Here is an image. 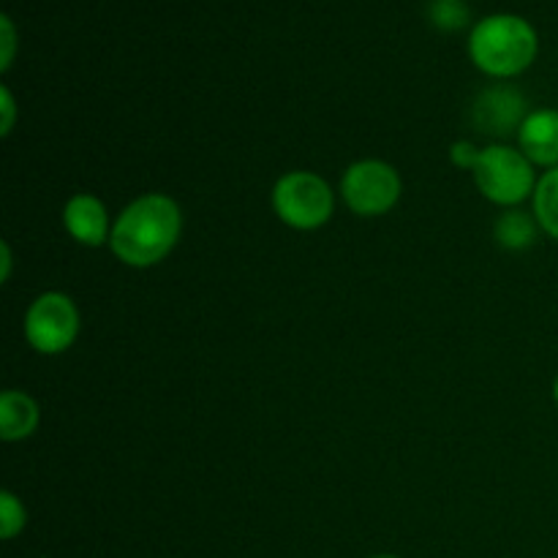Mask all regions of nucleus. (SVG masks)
Returning a JSON list of instances; mask_svg holds the SVG:
<instances>
[{"label":"nucleus","mask_w":558,"mask_h":558,"mask_svg":"<svg viewBox=\"0 0 558 558\" xmlns=\"http://www.w3.org/2000/svg\"><path fill=\"white\" fill-rule=\"evenodd\" d=\"M532 213L543 234L558 243V167L539 174L532 196Z\"/></svg>","instance_id":"12"},{"label":"nucleus","mask_w":558,"mask_h":558,"mask_svg":"<svg viewBox=\"0 0 558 558\" xmlns=\"http://www.w3.org/2000/svg\"><path fill=\"white\" fill-rule=\"evenodd\" d=\"M480 153H483V147L474 145L472 140H458L450 145V163L452 167L463 169V172L472 174L474 167H477L480 161Z\"/></svg>","instance_id":"15"},{"label":"nucleus","mask_w":558,"mask_h":558,"mask_svg":"<svg viewBox=\"0 0 558 558\" xmlns=\"http://www.w3.org/2000/svg\"><path fill=\"white\" fill-rule=\"evenodd\" d=\"M532 112L526 104V96H523L518 87L505 85H490L485 90H480V96L474 98L472 104V125L485 136H494V140H505V136H518L523 120Z\"/></svg>","instance_id":"7"},{"label":"nucleus","mask_w":558,"mask_h":558,"mask_svg":"<svg viewBox=\"0 0 558 558\" xmlns=\"http://www.w3.org/2000/svg\"><path fill=\"white\" fill-rule=\"evenodd\" d=\"M270 205L278 221L287 223L289 229L316 232L330 223L332 213H336V191L322 174L308 172V169H292L276 180Z\"/></svg>","instance_id":"4"},{"label":"nucleus","mask_w":558,"mask_h":558,"mask_svg":"<svg viewBox=\"0 0 558 558\" xmlns=\"http://www.w3.org/2000/svg\"><path fill=\"white\" fill-rule=\"evenodd\" d=\"M518 147L537 169L558 167V109H532L518 131Z\"/></svg>","instance_id":"9"},{"label":"nucleus","mask_w":558,"mask_h":558,"mask_svg":"<svg viewBox=\"0 0 558 558\" xmlns=\"http://www.w3.org/2000/svg\"><path fill=\"white\" fill-rule=\"evenodd\" d=\"M371 558H401V556H392V554H376V556H371Z\"/></svg>","instance_id":"20"},{"label":"nucleus","mask_w":558,"mask_h":558,"mask_svg":"<svg viewBox=\"0 0 558 558\" xmlns=\"http://www.w3.org/2000/svg\"><path fill=\"white\" fill-rule=\"evenodd\" d=\"M550 392H554V403L558 407V374H556V379H554V390H550Z\"/></svg>","instance_id":"19"},{"label":"nucleus","mask_w":558,"mask_h":558,"mask_svg":"<svg viewBox=\"0 0 558 558\" xmlns=\"http://www.w3.org/2000/svg\"><path fill=\"white\" fill-rule=\"evenodd\" d=\"M338 194L354 216L379 218L401 202L403 180L392 163L381 158H360L343 169Z\"/></svg>","instance_id":"6"},{"label":"nucleus","mask_w":558,"mask_h":558,"mask_svg":"<svg viewBox=\"0 0 558 558\" xmlns=\"http://www.w3.org/2000/svg\"><path fill=\"white\" fill-rule=\"evenodd\" d=\"M474 185L490 205L510 210L529 202L537 189V167L521 153V147L494 142L483 147L480 161L472 172Z\"/></svg>","instance_id":"3"},{"label":"nucleus","mask_w":558,"mask_h":558,"mask_svg":"<svg viewBox=\"0 0 558 558\" xmlns=\"http://www.w3.org/2000/svg\"><path fill=\"white\" fill-rule=\"evenodd\" d=\"M114 218H109V207L104 205L101 196L96 194H74L63 205V227L71 240L85 248H101L109 245Z\"/></svg>","instance_id":"8"},{"label":"nucleus","mask_w":558,"mask_h":558,"mask_svg":"<svg viewBox=\"0 0 558 558\" xmlns=\"http://www.w3.org/2000/svg\"><path fill=\"white\" fill-rule=\"evenodd\" d=\"M27 526V510L14 490H0V539L11 543Z\"/></svg>","instance_id":"13"},{"label":"nucleus","mask_w":558,"mask_h":558,"mask_svg":"<svg viewBox=\"0 0 558 558\" xmlns=\"http://www.w3.org/2000/svg\"><path fill=\"white\" fill-rule=\"evenodd\" d=\"M539 36L518 14H490L469 33V58L490 80H515L537 60Z\"/></svg>","instance_id":"2"},{"label":"nucleus","mask_w":558,"mask_h":558,"mask_svg":"<svg viewBox=\"0 0 558 558\" xmlns=\"http://www.w3.org/2000/svg\"><path fill=\"white\" fill-rule=\"evenodd\" d=\"M16 114H20V109H16L14 93H11L9 85H0V136H11L16 125Z\"/></svg>","instance_id":"17"},{"label":"nucleus","mask_w":558,"mask_h":558,"mask_svg":"<svg viewBox=\"0 0 558 558\" xmlns=\"http://www.w3.org/2000/svg\"><path fill=\"white\" fill-rule=\"evenodd\" d=\"M11 265H14V254H11L9 240H0V281L9 283Z\"/></svg>","instance_id":"18"},{"label":"nucleus","mask_w":558,"mask_h":558,"mask_svg":"<svg viewBox=\"0 0 558 558\" xmlns=\"http://www.w3.org/2000/svg\"><path fill=\"white\" fill-rule=\"evenodd\" d=\"M41 425V407L25 390L0 392V439L5 445L31 439Z\"/></svg>","instance_id":"10"},{"label":"nucleus","mask_w":558,"mask_h":558,"mask_svg":"<svg viewBox=\"0 0 558 558\" xmlns=\"http://www.w3.org/2000/svg\"><path fill=\"white\" fill-rule=\"evenodd\" d=\"M539 223L534 213L523 207H510L494 221V240L505 251H529L539 238Z\"/></svg>","instance_id":"11"},{"label":"nucleus","mask_w":558,"mask_h":558,"mask_svg":"<svg viewBox=\"0 0 558 558\" xmlns=\"http://www.w3.org/2000/svg\"><path fill=\"white\" fill-rule=\"evenodd\" d=\"M428 16L434 27L445 33H456L469 25V5L463 0H430Z\"/></svg>","instance_id":"14"},{"label":"nucleus","mask_w":558,"mask_h":558,"mask_svg":"<svg viewBox=\"0 0 558 558\" xmlns=\"http://www.w3.org/2000/svg\"><path fill=\"white\" fill-rule=\"evenodd\" d=\"M16 54V27L9 14L0 16V71H9Z\"/></svg>","instance_id":"16"},{"label":"nucleus","mask_w":558,"mask_h":558,"mask_svg":"<svg viewBox=\"0 0 558 558\" xmlns=\"http://www.w3.org/2000/svg\"><path fill=\"white\" fill-rule=\"evenodd\" d=\"M80 308L69 294L58 292V289H49V292L33 298L25 311V322H22L27 347L44 357H58V354L69 352L80 338Z\"/></svg>","instance_id":"5"},{"label":"nucleus","mask_w":558,"mask_h":558,"mask_svg":"<svg viewBox=\"0 0 558 558\" xmlns=\"http://www.w3.org/2000/svg\"><path fill=\"white\" fill-rule=\"evenodd\" d=\"M183 234V210L161 191H150L131 199L114 216L109 251L114 259L134 270L156 267L178 248Z\"/></svg>","instance_id":"1"}]
</instances>
